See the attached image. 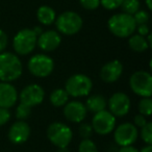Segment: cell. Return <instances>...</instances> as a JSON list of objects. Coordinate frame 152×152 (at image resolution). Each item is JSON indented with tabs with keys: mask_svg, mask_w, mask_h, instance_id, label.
Returning <instances> with one entry per match:
<instances>
[{
	"mask_svg": "<svg viewBox=\"0 0 152 152\" xmlns=\"http://www.w3.org/2000/svg\"><path fill=\"white\" fill-rule=\"evenodd\" d=\"M23 72L21 61L11 52L0 53V81L12 83L20 78Z\"/></svg>",
	"mask_w": 152,
	"mask_h": 152,
	"instance_id": "1",
	"label": "cell"
},
{
	"mask_svg": "<svg viewBox=\"0 0 152 152\" xmlns=\"http://www.w3.org/2000/svg\"><path fill=\"white\" fill-rule=\"evenodd\" d=\"M107 27L115 37L124 39L134 34L137 24L131 15L120 13L115 14L108 19Z\"/></svg>",
	"mask_w": 152,
	"mask_h": 152,
	"instance_id": "2",
	"label": "cell"
},
{
	"mask_svg": "<svg viewBox=\"0 0 152 152\" xmlns=\"http://www.w3.org/2000/svg\"><path fill=\"white\" fill-rule=\"evenodd\" d=\"M54 22L59 34H65V36L76 34L81 29L83 24L80 16L72 11L64 12L58 17H56Z\"/></svg>",
	"mask_w": 152,
	"mask_h": 152,
	"instance_id": "3",
	"label": "cell"
},
{
	"mask_svg": "<svg viewBox=\"0 0 152 152\" xmlns=\"http://www.w3.org/2000/svg\"><path fill=\"white\" fill-rule=\"evenodd\" d=\"M93 83L85 74H74L70 76L65 83V90L72 97H85L92 91Z\"/></svg>",
	"mask_w": 152,
	"mask_h": 152,
	"instance_id": "4",
	"label": "cell"
},
{
	"mask_svg": "<svg viewBox=\"0 0 152 152\" xmlns=\"http://www.w3.org/2000/svg\"><path fill=\"white\" fill-rule=\"evenodd\" d=\"M37 34L30 28H23L16 34L13 39V48L19 55H27L37 46Z\"/></svg>",
	"mask_w": 152,
	"mask_h": 152,
	"instance_id": "5",
	"label": "cell"
},
{
	"mask_svg": "<svg viewBox=\"0 0 152 152\" xmlns=\"http://www.w3.org/2000/svg\"><path fill=\"white\" fill-rule=\"evenodd\" d=\"M47 137L57 148L68 147L73 139L72 129L61 122L51 123L47 128Z\"/></svg>",
	"mask_w": 152,
	"mask_h": 152,
	"instance_id": "6",
	"label": "cell"
},
{
	"mask_svg": "<svg viewBox=\"0 0 152 152\" xmlns=\"http://www.w3.org/2000/svg\"><path fill=\"white\" fill-rule=\"evenodd\" d=\"M129 86L131 91L137 96L151 97L152 95V76L147 71H137L130 76Z\"/></svg>",
	"mask_w": 152,
	"mask_h": 152,
	"instance_id": "7",
	"label": "cell"
},
{
	"mask_svg": "<svg viewBox=\"0 0 152 152\" xmlns=\"http://www.w3.org/2000/svg\"><path fill=\"white\" fill-rule=\"evenodd\" d=\"M27 67L29 72L34 76L44 78L52 73L53 69H54V61L48 55L39 53V54L30 57Z\"/></svg>",
	"mask_w": 152,
	"mask_h": 152,
	"instance_id": "8",
	"label": "cell"
},
{
	"mask_svg": "<svg viewBox=\"0 0 152 152\" xmlns=\"http://www.w3.org/2000/svg\"><path fill=\"white\" fill-rule=\"evenodd\" d=\"M116 117L108 110H103L94 115L92 119V128L100 135H107L116 127Z\"/></svg>",
	"mask_w": 152,
	"mask_h": 152,
	"instance_id": "9",
	"label": "cell"
},
{
	"mask_svg": "<svg viewBox=\"0 0 152 152\" xmlns=\"http://www.w3.org/2000/svg\"><path fill=\"white\" fill-rule=\"evenodd\" d=\"M114 140L116 144L121 147L131 146L139 137V130L132 123H122L118 127H115Z\"/></svg>",
	"mask_w": 152,
	"mask_h": 152,
	"instance_id": "10",
	"label": "cell"
},
{
	"mask_svg": "<svg viewBox=\"0 0 152 152\" xmlns=\"http://www.w3.org/2000/svg\"><path fill=\"white\" fill-rule=\"evenodd\" d=\"M108 112L115 117H124L130 110L131 102L129 97L123 92H117L113 94L107 100Z\"/></svg>",
	"mask_w": 152,
	"mask_h": 152,
	"instance_id": "11",
	"label": "cell"
},
{
	"mask_svg": "<svg viewBox=\"0 0 152 152\" xmlns=\"http://www.w3.org/2000/svg\"><path fill=\"white\" fill-rule=\"evenodd\" d=\"M45 91L41 86L36 83H30L26 86L21 92H20L19 99L21 103L34 107L39 104H41L44 100Z\"/></svg>",
	"mask_w": 152,
	"mask_h": 152,
	"instance_id": "12",
	"label": "cell"
},
{
	"mask_svg": "<svg viewBox=\"0 0 152 152\" xmlns=\"http://www.w3.org/2000/svg\"><path fill=\"white\" fill-rule=\"evenodd\" d=\"M88 110L85 103L80 101H68L64 107V116L72 123H80L86 119Z\"/></svg>",
	"mask_w": 152,
	"mask_h": 152,
	"instance_id": "13",
	"label": "cell"
},
{
	"mask_svg": "<svg viewBox=\"0 0 152 152\" xmlns=\"http://www.w3.org/2000/svg\"><path fill=\"white\" fill-rule=\"evenodd\" d=\"M30 127L25 121L18 120L9 129V140L13 144L21 145L25 143L30 137Z\"/></svg>",
	"mask_w": 152,
	"mask_h": 152,
	"instance_id": "14",
	"label": "cell"
},
{
	"mask_svg": "<svg viewBox=\"0 0 152 152\" xmlns=\"http://www.w3.org/2000/svg\"><path fill=\"white\" fill-rule=\"evenodd\" d=\"M61 38L58 31L55 30H46L43 31L37 39V45L40 47L41 50L45 52L54 51L61 45Z\"/></svg>",
	"mask_w": 152,
	"mask_h": 152,
	"instance_id": "15",
	"label": "cell"
},
{
	"mask_svg": "<svg viewBox=\"0 0 152 152\" xmlns=\"http://www.w3.org/2000/svg\"><path fill=\"white\" fill-rule=\"evenodd\" d=\"M123 73V65L120 61L114 59L102 66L100 70V78L106 83L117 81Z\"/></svg>",
	"mask_w": 152,
	"mask_h": 152,
	"instance_id": "16",
	"label": "cell"
},
{
	"mask_svg": "<svg viewBox=\"0 0 152 152\" xmlns=\"http://www.w3.org/2000/svg\"><path fill=\"white\" fill-rule=\"evenodd\" d=\"M18 101V92L11 83L0 81V107L11 108Z\"/></svg>",
	"mask_w": 152,
	"mask_h": 152,
	"instance_id": "17",
	"label": "cell"
},
{
	"mask_svg": "<svg viewBox=\"0 0 152 152\" xmlns=\"http://www.w3.org/2000/svg\"><path fill=\"white\" fill-rule=\"evenodd\" d=\"M37 19L42 25L49 26L52 23H54L56 19V14L52 7L48 5H42L37 11Z\"/></svg>",
	"mask_w": 152,
	"mask_h": 152,
	"instance_id": "18",
	"label": "cell"
},
{
	"mask_svg": "<svg viewBox=\"0 0 152 152\" xmlns=\"http://www.w3.org/2000/svg\"><path fill=\"white\" fill-rule=\"evenodd\" d=\"M85 105L87 110L96 114V113L105 110V107L107 106V100L102 95H98V94L92 95L87 99Z\"/></svg>",
	"mask_w": 152,
	"mask_h": 152,
	"instance_id": "19",
	"label": "cell"
},
{
	"mask_svg": "<svg viewBox=\"0 0 152 152\" xmlns=\"http://www.w3.org/2000/svg\"><path fill=\"white\" fill-rule=\"evenodd\" d=\"M128 46L134 52H145L148 48H150L146 40V37L140 34H131L128 40Z\"/></svg>",
	"mask_w": 152,
	"mask_h": 152,
	"instance_id": "20",
	"label": "cell"
},
{
	"mask_svg": "<svg viewBox=\"0 0 152 152\" xmlns=\"http://www.w3.org/2000/svg\"><path fill=\"white\" fill-rule=\"evenodd\" d=\"M49 100H50V103L53 106L61 107V106H64L69 101V95H68L65 89H55L50 94Z\"/></svg>",
	"mask_w": 152,
	"mask_h": 152,
	"instance_id": "21",
	"label": "cell"
},
{
	"mask_svg": "<svg viewBox=\"0 0 152 152\" xmlns=\"http://www.w3.org/2000/svg\"><path fill=\"white\" fill-rule=\"evenodd\" d=\"M140 7H141L140 0H123L120 5L123 13L128 14V15H131V16L139 11Z\"/></svg>",
	"mask_w": 152,
	"mask_h": 152,
	"instance_id": "22",
	"label": "cell"
},
{
	"mask_svg": "<svg viewBox=\"0 0 152 152\" xmlns=\"http://www.w3.org/2000/svg\"><path fill=\"white\" fill-rule=\"evenodd\" d=\"M139 112L145 117H149L152 114V100L150 97H144L139 102Z\"/></svg>",
	"mask_w": 152,
	"mask_h": 152,
	"instance_id": "23",
	"label": "cell"
},
{
	"mask_svg": "<svg viewBox=\"0 0 152 152\" xmlns=\"http://www.w3.org/2000/svg\"><path fill=\"white\" fill-rule=\"evenodd\" d=\"M31 108L32 107H30V106L20 102V104L16 108V118L20 121H25L31 114Z\"/></svg>",
	"mask_w": 152,
	"mask_h": 152,
	"instance_id": "24",
	"label": "cell"
},
{
	"mask_svg": "<svg viewBox=\"0 0 152 152\" xmlns=\"http://www.w3.org/2000/svg\"><path fill=\"white\" fill-rule=\"evenodd\" d=\"M78 152H99L96 144L90 139H83L78 146Z\"/></svg>",
	"mask_w": 152,
	"mask_h": 152,
	"instance_id": "25",
	"label": "cell"
},
{
	"mask_svg": "<svg viewBox=\"0 0 152 152\" xmlns=\"http://www.w3.org/2000/svg\"><path fill=\"white\" fill-rule=\"evenodd\" d=\"M142 140L145 142L147 145H151L152 144V123L147 122L145 126L141 128V132H140Z\"/></svg>",
	"mask_w": 152,
	"mask_h": 152,
	"instance_id": "26",
	"label": "cell"
},
{
	"mask_svg": "<svg viewBox=\"0 0 152 152\" xmlns=\"http://www.w3.org/2000/svg\"><path fill=\"white\" fill-rule=\"evenodd\" d=\"M133 20H134L137 25H141V24H148L149 22V14L148 12L144 11V10H139L137 13H134L132 15Z\"/></svg>",
	"mask_w": 152,
	"mask_h": 152,
	"instance_id": "27",
	"label": "cell"
},
{
	"mask_svg": "<svg viewBox=\"0 0 152 152\" xmlns=\"http://www.w3.org/2000/svg\"><path fill=\"white\" fill-rule=\"evenodd\" d=\"M123 0H100V5L107 11H114L120 7Z\"/></svg>",
	"mask_w": 152,
	"mask_h": 152,
	"instance_id": "28",
	"label": "cell"
},
{
	"mask_svg": "<svg viewBox=\"0 0 152 152\" xmlns=\"http://www.w3.org/2000/svg\"><path fill=\"white\" fill-rule=\"evenodd\" d=\"M79 3L88 11H95L100 7V0H79Z\"/></svg>",
	"mask_w": 152,
	"mask_h": 152,
	"instance_id": "29",
	"label": "cell"
},
{
	"mask_svg": "<svg viewBox=\"0 0 152 152\" xmlns=\"http://www.w3.org/2000/svg\"><path fill=\"white\" fill-rule=\"evenodd\" d=\"M79 134H80V137H83V139H90L92 135V133H93V128H92V125L89 124V123H83V124H80V126H79Z\"/></svg>",
	"mask_w": 152,
	"mask_h": 152,
	"instance_id": "30",
	"label": "cell"
},
{
	"mask_svg": "<svg viewBox=\"0 0 152 152\" xmlns=\"http://www.w3.org/2000/svg\"><path fill=\"white\" fill-rule=\"evenodd\" d=\"M11 119V113L7 108L0 107V126L5 125Z\"/></svg>",
	"mask_w": 152,
	"mask_h": 152,
	"instance_id": "31",
	"label": "cell"
},
{
	"mask_svg": "<svg viewBox=\"0 0 152 152\" xmlns=\"http://www.w3.org/2000/svg\"><path fill=\"white\" fill-rule=\"evenodd\" d=\"M9 44V37L4 30L0 29V53L4 52Z\"/></svg>",
	"mask_w": 152,
	"mask_h": 152,
	"instance_id": "32",
	"label": "cell"
},
{
	"mask_svg": "<svg viewBox=\"0 0 152 152\" xmlns=\"http://www.w3.org/2000/svg\"><path fill=\"white\" fill-rule=\"evenodd\" d=\"M147 119H146L145 116H143V115H137V116H134V118H133V125H134L135 127H139V128H142L143 126H145L146 124H147Z\"/></svg>",
	"mask_w": 152,
	"mask_h": 152,
	"instance_id": "33",
	"label": "cell"
},
{
	"mask_svg": "<svg viewBox=\"0 0 152 152\" xmlns=\"http://www.w3.org/2000/svg\"><path fill=\"white\" fill-rule=\"evenodd\" d=\"M135 30L137 31V34L143 36V37H146L150 34V29H149L148 24H141V25H137Z\"/></svg>",
	"mask_w": 152,
	"mask_h": 152,
	"instance_id": "34",
	"label": "cell"
},
{
	"mask_svg": "<svg viewBox=\"0 0 152 152\" xmlns=\"http://www.w3.org/2000/svg\"><path fill=\"white\" fill-rule=\"evenodd\" d=\"M118 152H139V150L131 145V146H124V147H121Z\"/></svg>",
	"mask_w": 152,
	"mask_h": 152,
	"instance_id": "35",
	"label": "cell"
},
{
	"mask_svg": "<svg viewBox=\"0 0 152 152\" xmlns=\"http://www.w3.org/2000/svg\"><path fill=\"white\" fill-rule=\"evenodd\" d=\"M139 152H152V147H151V145L145 146V147L142 148L141 151H139Z\"/></svg>",
	"mask_w": 152,
	"mask_h": 152,
	"instance_id": "36",
	"label": "cell"
},
{
	"mask_svg": "<svg viewBox=\"0 0 152 152\" xmlns=\"http://www.w3.org/2000/svg\"><path fill=\"white\" fill-rule=\"evenodd\" d=\"M32 30H34V34H37V37H39V36H40V34H42V32H43L42 28H41L40 26H36V27H34V29H32Z\"/></svg>",
	"mask_w": 152,
	"mask_h": 152,
	"instance_id": "37",
	"label": "cell"
},
{
	"mask_svg": "<svg viewBox=\"0 0 152 152\" xmlns=\"http://www.w3.org/2000/svg\"><path fill=\"white\" fill-rule=\"evenodd\" d=\"M146 5H147L148 10L152 9V0H146Z\"/></svg>",
	"mask_w": 152,
	"mask_h": 152,
	"instance_id": "38",
	"label": "cell"
},
{
	"mask_svg": "<svg viewBox=\"0 0 152 152\" xmlns=\"http://www.w3.org/2000/svg\"><path fill=\"white\" fill-rule=\"evenodd\" d=\"M56 152H71L67 147H63V148H58Z\"/></svg>",
	"mask_w": 152,
	"mask_h": 152,
	"instance_id": "39",
	"label": "cell"
}]
</instances>
